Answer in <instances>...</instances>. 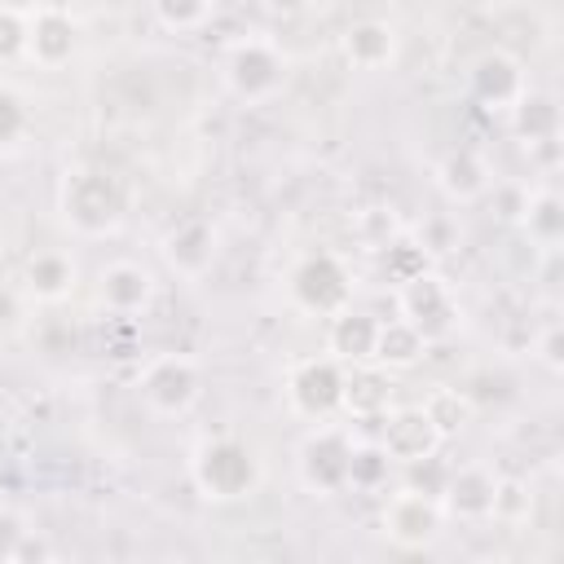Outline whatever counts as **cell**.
I'll return each instance as SVG.
<instances>
[{
    "label": "cell",
    "mask_w": 564,
    "mask_h": 564,
    "mask_svg": "<svg viewBox=\"0 0 564 564\" xmlns=\"http://www.w3.org/2000/svg\"><path fill=\"white\" fill-rule=\"evenodd\" d=\"M66 216L79 229H106L119 220V189L101 172H79L66 185Z\"/></svg>",
    "instance_id": "1"
},
{
    "label": "cell",
    "mask_w": 564,
    "mask_h": 564,
    "mask_svg": "<svg viewBox=\"0 0 564 564\" xmlns=\"http://www.w3.org/2000/svg\"><path fill=\"white\" fill-rule=\"evenodd\" d=\"M194 471H198V485L212 489L216 498H238V494L251 485V476H256L247 449H238V445H229V441L207 445V449L198 454V467H194Z\"/></svg>",
    "instance_id": "2"
},
{
    "label": "cell",
    "mask_w": 564,
    "mask_h": 564,
    "mask_svg": "<svg viewBox=\"0 0 564 564\" xmlns=\"http://www.w3.org/2000/svg\"><path fill=\"white\" fill-rule=\"evenodd\" d=\"M194 383H198V379H194V366H189V361L163 357V361H154L150 375H145V397H150V405H159V410H181V405H189Z\"/></svg>",
    "instance_id": "3"
},
{
    "label": "cell",
    "mask_w": 564,
    "mask_h": 564,
    "mask_svg": "<svg viewBox=\"0 0 564 564\" xmlns=\"http://www.w3.org/2000/svg\"><path fill=\"white\" fill-rule=\"evenodd\" d=\"M291 392H295V405H300V410H308V414H326L330 405L344 401V379L335 375L330 361H308V366L295 375Z\"/></svg>",
    "instance_id": "4"
},
{
    "label": "cell",
    "mask_w": 564,
    "mask_h": 564,
    "mask_svg": "<svg viewBox=\"0 0 564 564\" xmlns=\"http://www.w3.org/2000/svg\"><path fill=\"white\" fill-rule=\"evenodd\" d=\"M278 57H273V48H264V44H242L238 53H234V62H229V79H234V88L242 93V97H260V93H269L273 84H278Z\"/></svg>",
    "instance_id": "5"
},
{
    "label": "cell",
    "mask_w": 564,
    "mask_h": 564,
    "mask_svg": "<svg viewBox=\"0 0 564 564\" xmlns=\"http://www.w3.org/2000/svg\"><path fill=\"white\" fill-rule=\"evenodd\" d=\"M304 476L317 489H335L339 480H348V449L335 432H322L304 445Z\"/></svg>",
    "instance_id": "6"
},
{
    "label": "cell",
    "mask_w": 564,
    "mask_h": 564,
    "mask_svg": "<svg viewBox=\"0 0 564 564\" xmlns=\"http://www.w3.org/2000/svg\"><path fill=\"white\" fill-rule=\"evenodd\" d=\"M295 295L308 308H335L344 300V273L335 269L330 256H313L300 273H295Z\"/></svg>",
    "instance_id": "7"
},
{
    "label": "cell",
    "mask_w": 564,
    "mask_h": 564,
    "mask_svg": "<svg viewBox=\"0 0 564 564\" xmlns=\"http://www.w3.org/2000/svg\"><path fill=\"white\" fill-rule=\"evenodd\" d=\"M432 436H436L432 419H427L423 410H410V414H397V419L388 423V436H383V441H388V454L419 463V458L432 449Z\"/></svg>",
    "instance_id": "8"
},
{
    "label": "cell",
    "mask_w": 564,
    "mask_h": 564,
    "mask_svg": "<svg viewBox=\"0 0 564 564\" xmlns=\"http://www.w3.org/2000/svg\"><path fill=\"white\" fill-rule=\"evenodd\" d=\"M405 313H410V326L441 322V313H445V291H441V282L414 273L410 286H405Z\"/></svg>",
    "instance_id": "9"
},
{
    "label": "cell",
    "mask_w": 564,
    "mask_h": 564,
    "mask_svg": "<svg viewBox=\"0 0 564 564\" xmlns=\"http://www.w3.org/2000/svg\"><path fill=\"white\" fill-rule=\"evenodd\" d=\"M432 524H436V516H432V507H427L419 494H401V498L392 502V511H388V529H392L397 538H427Z\"/></svg>",
    "instance_id": "10"
},
{
    "label": "cell",
    "mask_w": 564,
    "mask_h": 564,
    "mask_svg": "<svg viewBox=\"0 0 564 564\" xmlns=\"http://www.w3.org/2000/svg\"><path fill=\"white\" fill-rule=\"evenodd\" d=\"M101 282H106V300H110L115 308H123V313L137 308V304L150 295V278H145L137 264H115Z\"/></svg>",
    "instance_id": "11"
},
{
    "label": "cell",
    "mask_w": 564,
    "mask_h": 564,
    "mask_svg": "<svg viewBox=\"0 0 564 564\" xmlns=\"http://www.w3.org/2000/svg\"><path fill=\"white\" fill-rule=\"evenodd\" d=\"M335 348L344 357H370L375 352V339H379V326L366 317V313H352V317H339L335 322Z\"/></svg>",
    "instance_id": "12"
},
{
    "label": "cell",
    "mask_w": 564,
    "mask_h": 564,
    "mask_svg": "<svg viewBox=\"0 0 564 564\" xmlns=\"http://www.w3.org/2000/svg\"><path fill=\"white\" fill-rule=\"evenodd\" d=\"M476 88H480V97L507 101V97L520 88V75H516V66H511L507 57H485L480 70H476Z\"/></svg>",
    "instance_id": "13"
},
{
    "label": "cell",
    "mask_w": 564,
    "mask_h": 564,
    "mask_svg": "<svg viewBox=\"0 0 564 564\" xmlns=\"http://www.w3.org/2000/svg\"><path fill=\"white\" fill-rule=\"evenodd\" d=\"M31 44H35V53H40L44 62H57V57H66V53H70V26H66V18H57V13H44V18L35 22V35H31Z\"/></svg>",
    "instance_id": "14"
},
{
    "label": "cell",
    "mask_w": 564,
    "mask_h": 564,
    "mask_svg": "<svg viewBox=\"0 0 564 564\" xmlns=\"http://www.w3.org/2000/svg\"><path fill=\"white\" fill-rule=\"evenodd\" d=\"M375 352L383 357V361H414V352H419V326H410V322H392L388 330H379V339H375Z\"/></svg>",
    "instance_id": "15"
},
{
    "label": "cell",
    "mask_w": 564,
    "mask_h": 564,
    "mask_svg": "<svg viewBox=\"0 0 564 564\" xmlns=\"http://www.w3.org/2000/svg\"><path fill=\"white\" fill-rule=\"evenodd\" d=\"M388 48H392V40H388V31H383V26H375V22H366V26H357V31L348 35V57H352V62H361V66L383 62V57H388Z\"/></svg>",
    "instance_id": "16"
},
{
    "label": "cell",
    "mask_w": 564,
    "mask_h": 564,
    "mask_svg": "<svg viewBox=\"0 0 564 564\" xmlns=\"http://www.w3.org/2000/svg\"><path fill=\"white\" fill-rule=\"evenodd\" d=\"M198 242H207V234L198 229V225H189L185 234H172V242H167V256L176 260V264H185V269H203L207 264V247H198Z\"/></svg>",
    "instance_id": "17"
},
{
    "label": "cell",
    "mask_w": 564,
    "mask_h": 564,
    "mask_svg": "<svg viewBox=\"0 0 564 564\" xmlns=\"http://www.w3.org/2000/svg\"><path fill=\"white\" fill-rule=\"evenodd\" d=\"M454 507H463V511H485V507H494V485H485L480 476H463V480L454 485Z\"/></svg>",
    "instance_id": "18"
},
{
    "label": "cell",
    "mask_w": 564,
    "mask_h": 564,
    "mask_svg": "<svg viewBox=\"0 0 564 564\" xmlns=\"http://www.w3.org/2000/svg\"><path fill=\"white\" fill-rule=\"evenodd\" d=\"M154 9L167 26H194V22H203L207 0H154Z\"/></svg>",
    "instance_id": "19"
},
{
    "label": "cell",
    "mask_w": 564,
    "mask_h": 564,
    "mask_svg": "<svg viewBox=\"0 0 564 564\" xmlns=\"http://www.w3.org/2000/svg\"><path fill=\"white\" fill-rule=\"evenodd\" d=\"M445 185H449L454 194H476L485 181H480V167H476L467 154H458V159L445 163Z\"/></svg>",
    "instance_id": "20"
},
{
    "label": "cell",
    "mask_w": 564,
    "mask_h": 564,
    "mask_svg": "<svg viewBox=\"0 0 564 564\" xmlns=\"http://www.w3.org/2000/svg\"><path fill=\"white\" fill-rule=\"evenodd\" d=\"M31 282L40 286V291H48V295H57L66 282H70V273H66V264L57 260V256H40L35 264H31Z\"/></svg>",
    "instance_id": "21"
},
{
    "label": "cell",
    "mask_w": 564,
    "mask_h": 564,
    "mask_svg": "<svg viewBox=\"0 0 564 564\" xmlns=\"http://www.w3.org/2000/svg\"><path fill=\"white\" fill-rule=\"evenodd\" d=\"M555 212H560V203L555 198H542L538 207H529V225H538L542 238H555V229H560V216Z\"/></svg>",
    "instance_id": "22"
},
{
    "label": "cell",
    "mask_w": 564,
    "mask_h": 564,
    "mask_svg": "<svg viewBox=\"0 0 564 564\" xmlns=\"http://www.w3.org/2000/svg\"><path fill=\"white\" fill-rule=\"evenodd\" d=\"M22 44H26V35H22V22H18V13H4V9H0V57L18 53Z\"/></svg>",
    "instance_id": "23"
},
{
    "label": "cell",
    "mask_w": 564,
    "mask_h": 564,
    "mask_svg": "<svg viewBox=\"0 0 564 564\" xmlns=\"http://www.w3.org/2000/svg\"><path fill=\"white\" fill-rule=\"evenodd\" d=\"M18 128H22V106H18V97L0 93V141H13Z\"/></svg>",
    "instance_id": "24"
},
{
    "label": "cell",
    "mask_w": 564,
    "mask_h": 564,
    "mask_svg": "<svg viewBox=\"0 0 564 564\" xmlns=\"http://www.w3.org/2000/svg\"><path fill=\"white\" fill-rule=\"evenodd\" d=\"M533 123H542V128H551V123H555V110H551V101H542V97H533V101H524V115H520V128H524V132H533Z\"/></svg>",
    "instance_id": "25"
},
{
    "label": "cell",
    "mask_w": 564,
    "mask_h": 564,
    "mask_svg": "<svg viewBox=\"0 0 564 564\" xmlns=\"http://www.w3.org/2000/svg\"><path fill=\"white\" fill-rule=\"evenodd\" d=\"M31 4H35V0H0L4 13H22V9H31Z\"/></svg>",
    "instance_id": "26"
},
{
    "label": "cell",
    "mask_w": 564,
    "mask_h": 564,
    "mask_svg": "<svg viewBox=\"0 0 564 564\" xmlns=\"http://www.w3.org/2000/svg\"><path fill=\"white\" fill-rule=\"evenodd\" d=\"M269 4H273V9H286V13H291V9H300L304 0H269Z\"/></svg>",
    "instance_id": "27"
}]
</instances>
